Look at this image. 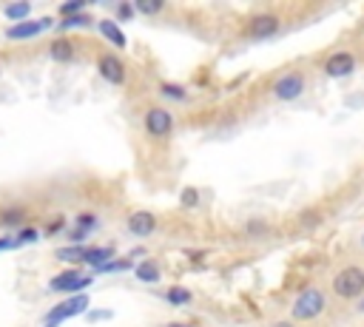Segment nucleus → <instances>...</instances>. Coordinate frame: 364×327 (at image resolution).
I'll list each match as a JSON object with an SVG mask.
<instances>
[{
	"mask_svg": "<svg viewBox=\"0 0 364 327\" xmlns=\"http://www.w3.org/2000/svg\"><path fill=\"white\" fill-rule=\"evenodd\" d=\"M91 23H97V20H91V17L83 12V15H74V17L60 20L57 26H60V28H85V26H91Z\"/></svg>",
	"mask_w": 364,
	"mask_h": 327,
	"instance_id": "obj_25",
	"label": "nucleus"
},
{
	"mask_svg": "<svg viewBox=\"0 0 364 327\" xmlns=\"http://www.w3.org/2000/svg\"><path fill=\"white\" fill-rule=\"evenodd\" d=\"M38 240H40V233H38L35 228H20V233L15 236L17 248H20V245H26V242H38Z\"/></svg>",
	"mask_w": 364,
	"mask_h": 327,
	"instance_id": "obj_26",
	"label": "nucleus"
},
{
	"mask_svg": "<svg viewBox=\"0 0 364 327\" xmlns=\"http://www.w3.org/2000/svg\"><path fill=\"white\" fill-rule=\"evenodd\" d=\"M134 262L131 259H111L108 265H103L100 267V274H117V271H134Z\"/></svg>",
	"mask_w": 364,
	"mask_h": 327,
	"instance_id": "obj_24",
	"label": "nucleus"
},
{
	"mask_svg": "<svg viewBox=\"0 0 364 327\" xmlns=\"http://www.w3.org/2000/svg\"><path fill=\"white\" fill-rule=\"evenodd\" d=\"M160 94H163L165 100L185 103V100H188V88H185V85H179V83H163V85H160Z\"/></svg>",
	"mask_w": 364,
	"mask_h": 327,
	"instance_id": "obj_20",
	"label": "nucleus"
},
{
	"mask_svg": "<svg viewBox=\"0 0 364 327\" xmlns=\"http://www.w3.org/2000/svg\"><path fill=\"white\" fill-rule=\"evenodd\" d=\"M324 308H327L324 290L308 287V290H301V293L296 296V302H293V308H290V316H293L296 321H313V319H319V316L324 313Z\"/></svg>",
	"mask_w": 364,
	"mask_h": 327,
	"instance_id": "obj_2",
	"label": "nucleus"
},
{
	"mask_svg": "<svg viewBox=\"0 0 364 327\" xmlns=\"http://www.w3.org/2000/svg\"><path fill=\"white\" fill-rule=\"evenodd\" d=\"M114 310H91L88 313V321H103V319H111Z\"/></svg>",
	"mask_w": 364,
	"mask_h": 327,
	"instance_id": "obj_30",
	"label": "nucleus"
},
{
	"mask_svg": "<svg viewBox=\"0 0 364 327\" xmlns=\"http://www.w3.org/2000/svg\"><path fill=\"white\" fill-rule=\"evenodd\" d=\"M361 251H364V233H361Z\"/></svg>",
	"mask_w": 364,
	"mask_h": 327,
	"instance_id": "obj_38",
	"label": "nucleus"
},
{
	"mask_svg": "<svg viewBox=\"0 0 364 327\" xmlns=\"http://www.w3.org/2000/svg\"><path fill=\"white\" fill-rule=\"evenodd\" d=\"M49 54H51V60H57V63H72L74 57H77V49H74L72 40L57 37V40L49 46Z\"/></svg>",
	"mask_w": 364,
	"mask_h": 327,
	"instance_id": "obj_15",
	"label": "nucleus"
},
{
	"mask_svg": "<svg viewBox=\"0 0 364 327\" xmlns=\"http://www.w3.org/2000/svg\"><path fill=\"white\" fill-rule=\"evenodd\" d=\"M114 256H117V251H114L111 245H94V248H85V259H83V265L97 267V271H100V267L108 265Z\"/></svg>",
	"mask_w": 364,
	"mask_h": 327,
	"instance_id": "obj_14",
	"label": "nucleus"
},
{
	"mask_svg": "<svg viewBox=\"0 0 364 327\" xmlns=\"http://www.w3.org/2000/svg\"><path fill=\"white\" fill-rule=\"evenodd\" d=\"M168 327H194V324H168Z\"/></svg>",
	"mask_w": 364,
	"mask_h": 327,
	"instance_id": "obj_37",
	"label": "nucleus"
},
{
	"mask_svg": "<svg viewBox=\"0 0 364 327\" xmlns=\"http://www.w3.org/2000/svg\"><path fill=\"white\" fill-rule=\"evenodd\" d=\"M163 299H165L168 305H174V308H185V305L194 302V293H191L185 285H174V287H168V290L163 293Z\"/></svg>",
	"mask_w": 364,
	"mask_h": 327,
	"instance_id": "obj_16",
	"label": "nucleus"
},
{
	"mask_svg": "<svg viewBox=\"0 0 364 327\" xmlns=\"http://www.w3.org/2000/svg\"><path fill=\"white\" fill-rule=\"evenodd\" d=\"M267 327H296V324L288 321V319H279V321H273V324H267Z\"/></svg>",
	"mask_w": 364,
	"mask_h": 327,
	"instance_id": "obj_34",
	"label": "nucleus"
},
{
	"mask_svg": "<svg viewBox=\"0 0 364 327\" xmlns=\"http://www.w3.org/2000/svg\"><path fill=\"white\" fill-rule=\"evenodd\" d=\"M91 285H94V276H88L83 271H63L49 282V290H54V293H77L80 296Z\"/></svg>",
	"mask_w": 364,
	"mask_h": 327,
	"instance_id": "obj_7",
	"label": "nucleus"
},
{
	"mask_svg": "<svg viewBox=\"0 0 364 327\" xmlns=\"http://www.w3.org/2000/svg\"><path fill=\"white\" fill-rule=\"evenodd\" d=\"M301 225H319V214H301Z\"/></svg>",
	"mask_w": 364,
	"mask_h": 327,
	"instance_id": "obj_33",
	"label": "nucleus"
},
{
	"mask_svg": "<svg viewBox=\"0 0 364 327\" xmlns=\"http://www.w3.org/2000/svg\"><path fill=\"white\" fill-rule=\"evenodd\" d=\"M23 222H26V208H3V211H0V225L23 228Z\"/></svg>",
	"mask_w": 364,
	"mask_h": 327,
	"instance_id": "obj_18",
	"label": "nucleus"
},
{
	"mask_svg": "<svg viewBox=\"0 0 364 327\" xmlns=\"http://www.w3.org/2000/svg\"><path fill=\"white\" fill-rule=\"evenodd\" d=\"M126 230L134 240H148V236L157 230V217L151 211H131L126 219Z\"/></svg>",
	"mask_w": 364,
	"mask_h": 327,
	"instance_id": "obj_11",
	"label": "nucleus"
},
{
	"mask_svg": "<svg viewBox=\"0 0 364 327\" xmlns=\"http://www.w3.org/2000/svg\"><path fill=\"white\" fill-rule=\"evenodd\" d=\"M97 225H100V219L94 214H77V228L91 233V230H97Z\"/></svg>",
	"mask_w": 364,
	"mask_h": 327,
	"instance_id": "obj_27",
	"label": "nucleus"
},
{
	"mask_svg": "<svg viewBox=\"0 0 364 327\" xmlns=\"http://www.w3.org/2000/svg\"><path fill=\"white\" fill-rule=\"evenodd\" d=\"M85 236H88V230H83V228H80V230H72V242H80V245H83Z\"/></svg>",
	"mask_w": 364,
	"mask_h": 327,
	"instance_id": "obj_32",
	"label": "nucleus"
},
{
	"mask_svg": "<svg viewBox=\"0 0 364 327\" xmlns=\"http://www.w3.org/2000/svg\"><path fill=\"white\" fill-rule=\"evenodd\" d=\"M199 199H202V194H199L194 185L182 188V194H179V205H182V208H188V211H191V208H197V205H199Z\"/></svg>",
	"mask_w": 364,
	"mask_h": 327,
	"instance_id": "obj_22",
	"label": "nucleus"
},
{
	"mask_svg": "<svg viewBox=\"0 0 364 327\" xmlns=\"http://www.w3.org/2000/svg\"><path fill=\"white\" fill-rule=\"evenodd\" d=\"M3 15H6L12 23H26V20H32V3H28V0L9 3V6H3Z\"/></svg>",
	"mask_w": 364,
	"mask_h": 327,
	"instance_id": "obj_17",
	"label": "nucleus"
},
{
	"mask_svg": "<svg viewBox=\"0 0 364 327\" xmlns=\"http://www.w3.org/2000/svg\"><path fill=\"white\" fill-rule=\"evenodd\" d=\"M57 259H60V262H66V265H83V259H85V248H83V245L60 248V251H57Z\"/></svg>",
	"mask_w": 364,
	"mask_h": 327,
	"instance_id": "obj_19",
	"label": "nucleus"
},
{
	"mask_svg": "<svg viewBox=\"0 0 364 327\" xmlns=\"http://www.w3.org/2000/svg\"><path fill=\"white\" fill-rule=\"evenodd\" d=\"M12 248H17V242L12 240V236H0V253H3V251H12Z\"/></svg>",
	"mask_w": 364,
	"mask_h": 327,
	"instance_id": "obj_31",
	"label": "nucleus"
},
{
	"mask_svg": "<svg viewBox=\"0 0 364 327\" xmlns=\"http://www.w3.org/2000/svg\"><path fill=\"white\" fill-rule=\"evenodd\" d=\"M85 12V0H72V3H63L57 9L60 20H66V17H74V15H83Z\"/></svg>",
	"mask_w": 364,
	"mask_h": 327,
	"instance_id": "obj_23",
	"label": "nucleus"
},
{
	"mask_svg": "<svg viewBox=\"0 0 364 327\" xmlns=\"http://www.w3.org/2000/svg\"><path fill=\"white\" fill-rule=\"evenodd\" d=\"M134 276H137L142 285H157V282L163 279V267H160V262H154V259H142V262H137V267H134Z\"/></svg>",
	"mask_w": 364,
	"mask_h": 327,
	"instance_id": "obj_13",
	"label": "nucleus"
},
{
	"mask_svg": "<svg viewBox=\"0 0 364 327\" xmlns=\"http://www.w3.org/2000/svg\"><path fill=\"white\" fill-rule=\"evenodd\" d=\"M54 20L51 17H38V20H26V23H12L6 28V37L9 40H35L38 35H43L46 28H51Z\"/></svg>",
	"mask_w": 364,
	"mask_h": 327,
	"instance_id": "obj_10",
	"label": "nucleus"
},
{
	"mask_svg": "<svg viewBox=\"0 0 364 327\" xmlns=\"http://www.w3.org/2000/svg\"><path fill=\"white\" fill-rule=\"evenodd\" d=\"M97 74L108 83V85H123L126 83V63L119 60L117 54H111V51H106V54H100V60H97Z\"/></svg>",
	"mask_w": 364,
	"mask_h": 327,
	"instance_id": "obj_9",
	"label": "nucleus"
},
{
	"mask_svg": "<svg viewBox=\"0 0 364 327\" xmlns=\"http://www.w3.org/2000/svg\"><path fill=\"white\" fill-rule=\"evenodd\" d=\"M97 32L114 46V49H126L129 46V37H126V32L119 28V23L117 20H111V17H103V20H97Z\"/></svg>",
	"mask_w": 364,
	"mask_h": 327,
	"instance_id": "obj_12",
	"label": "nucleus"
},
{
	"mask_svg": "<svg viewBox=\"0 0 364 327\" xmlns=\"http://www.w3.org/2000/svg\"><path fill=\"white\" fill-rule=\"evenodd\" d=\"M88 305H91V299H88L85 293H80V296H69V299H63V302L54 305V308L46 313L43 327H60L66 319L83 316V313H88Z\"/></svg>",
	"mask_w": 364,
	"mask_h": 327,
	"instance_id": "obj_5",
	"label": "nucleus"
},
{
	"mask_svg": "<svg viewBox=\"0 0 364 327\" xmlns=\"http://www.w3.org/2000/svg\"><path fill=\"white\" fill-rule=\"evenodd\" d=\"M142 128L154 140H168L176 128V117L163 106H148L145 114H142Z\"/></svg>",
	"mask_w": 364,
	"mask_h": 327,
	"instance_id": "obj_3",
	"label": "nucleus"
},
{
	"mask_svg": "<svg viewBox=\"0 0 364 327\" xmlns=\"http://www.w3.org/2000/svg\"><path fill=\"white\" fill-rule=\"evenodd\" d=\"M333 293L345 302H358L364 296V267L361 265H347L333 276Z\"/></svg>",
	"mask_w": 364,
	"mask_h": 327,
	"instance_id": "obj_1",
	"label": "nucleus"
},
{
	"mask_svg": "<svg viewBox=\"0 0 364 327\" xmlns=\"http://www.w3.org/2000/svg\"><path fill=\"white\" fill-rule=\"evenodd\" d=\"M245 233H248V236H267V233H270V228H267V222L254 219V222H248V225H245Z\"/></svg>",
	"mask_w": 364,
	"mask_h": 327,
	"instance_id": "obj_28",
	"label": "nucleus"
},
{
	"mask_svg": "<svg viewBox=\"0 0 364 327\" xmlns=\"http://www.w3.org/2000/svg\"><path fill=\"white\" fill-rule=\"evenodd\" d=\"M57 230H63V219H57V222L49 225V233H57Z\"/></svg>",
	"mask_w": 364,
	"mask_h": 327,
	"instance_id": "obj_35",
	"label": "nucleus"
},
{
	"mask_svg": "<svg viewBox=\"0 0 364 327\" xmlns=\"http://www.w3.org/2000/svg\"><path fill=\"white\" fill-rule=\"evenodd\" d=\"M134 9L140 12V15H160L163 9H165V3H163V0H137V3H134Z\"/></svg>",
	"mask_w": 364,
	"mask_h": 327,
	"instance_id": "obj_21",
	"label": "nucleus"
},
{
	"mask_svg": "<svg viewBox=\"0 0 364 327\" xmlns=\"http://www.w3.org/2000/svg\"><path fill=\"white\" fill-rule=\"evenodd\" d=\"M305 92H308V77H305V72H285L276 83L270 85L273 100H279V103H293V100H299Z\"/></svg>",
	"mask_w": 364,
	"mask_h": 327,
	"instance_id": "obj_4",
	"label": "nucleus"
},
{
	"mask_svg": "<svg viewBox=\"0 0 364 327\" xmlns=\"http://www.w3.org/2000/svg\"><path fill=\"white\" fill-rule=\"evenodd\" d=\"M114 12H117V23H119V20H131V17L137 15V9H134L131 3H117Z\"/></svg>",
	"mask_w": 364,
	"mask_h": 327,
	"instance_id": "obj_29",
	"label": "nucleus"
},
{
	"mask_svg": "<svg viewBox=\"0 0 364 327\" xmlns=\"http://www.w3.org/2000/svg\"><path fill=\"white\" fill-rule=\"evenodd\" d=\"M358 313H364V296H361V299H358Z\"/></svg>",
	"mask_w": 364,
	"mask_h": 327,
	"instance_id": "obj_36",
	"label": "nucleus"
},
{
	"mask_svg": "<svg viewBox=\"0 0 364 327\" xmlns=\"http://www.w3.org/2000/svg\"><path fill=\"white\" fill-rule=\"evenodd\" d=\"M356 54L353 51H333L327 60H324V66H322V72L330 77V80H345V77H350L353 72H356Z\"/></svg>",
	"mask_w": 364,
	"mask_h": 327,
	"instance_id": "obj_8",
	"label": "nucleus"
},
{
	"mask_svg": "<svg viewBox=\"0 0 364 327\" xmlns=\"http://www.w3.org/2000/svg\"><path fill=\"white\" fill-rule=\"evenodd\" d=\"M279 28H282V17L279 15H273V12H262V15H254L245 26V35L251 40H267L273 35H279Z\"/></svg>",
	"mask_w": 364,
	"mask_h": 327,
	"instance_id": "obj_6",
	"label": "nucleus"
}]
</instances>
